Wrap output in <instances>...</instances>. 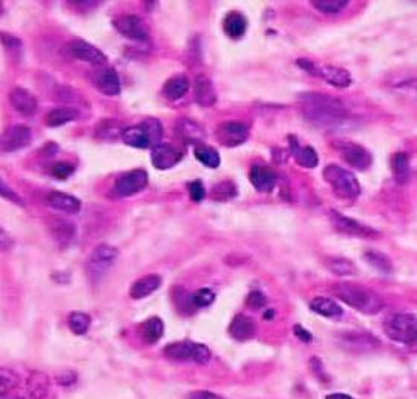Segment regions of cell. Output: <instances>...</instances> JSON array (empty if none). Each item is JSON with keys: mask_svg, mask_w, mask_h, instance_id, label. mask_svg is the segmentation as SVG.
<instances>
[{"mask_svg": "<svg viewBox=\"0 0 417 399\" xmlns=\"http://www.w3.org/2000/svg\"><path fill=\"white\" fill-rule=\"evenodd\" d=\"M51 237L55 240L60 246H69L76 237V227L71 220L54 218L48 222Z\"/></svg>", "mask_w": 417, "mask_h": 399, "instance_id": "obj_22", "label": "cell"}, {"mask_svg": "<svg viewBox=\"0 0 417 399\" xmlns=\"http://www.w3.org/2000/svg\"><path fill=\"white\" fill-rule=\"evenodd\" d=\"M27 392L31 399H47L51 392L49 378L44 372H31L27 380Z\"/></svg>", "mask_w": 417, "mask_h": 399, "instance_id": "obj_28", "label": "cell"}, {"mask_svg": "<svg viewBox=\"0 0 417 399\" xmlns=\"http://www.w3.org/2000/svg\"><path fill=\"white\" fill-rule=\"evenodd\" d=\"M294 334L301 339V342H304V343H310L312 342V334L309 333L307 329H304L301 325H295L294 326Z\"/></svg>", "mask_w": 417, "mask_h": 399, "instance_id": "obj_51", "label": "cell"}, {"mask_svg": "<svg viewBox=\"0 0 417 399\" xmlns=\"http://www.w3.org/2000/svg\"><path fill=\"white\" fill-rule=\"evenodd\" d=\"M323 179L331 186L340 198L344 200H355L361 194V183L356 179L353 173L349 170L329 164L323 168Z\"/></svg>", "mask_w": 417, "mask_h": 399, "instance_id": "obj_4", "label": "cell"}, {"mask_svg": "<svg viewBox=\"0 0 417 399\" xmlns=\"http://www.w3.org/2000/svg\"><path fill=\"white\" fill-rule=\"evenodd\" d=\"M91 82L105 96H118L121 92V81L114 67L103 66L91 73Z\"/></svg>", "mask_w": 417, "mask_h": 399, "instance_id": "obj_14", "label": "cell"}, {"mask_svg": "<svg viewBox=\"0 0 417 399\" xmlns=\"http://www.w3.org/2000/svg\"><path fill=\"white\" fill-rule=\"evenodd\" d=\"M237 195V188L231 181H224L214 186L212 190V197L215 200H231Z\"/></svg>", "mask_w": 417, "mask_h": 399, "instance_id": "obj_42", "label": "cell"}, {"mask_svg": "<svg viewBox=\"0 0 417 399\" xmlns=\"http://www.w3.org/2000/svg\"><path fill=\"white\" fill-rule=\"evenodd\" d=\"M47 203L53 209L66 211V214H78L81 210L79 198L62 191H51L47 197Z\"/></svg>", "mask_w": 417, "mask_h": 399, "instance_id": "obj_25", "label": "cell"}, {"mask_svg": "<svg viewBox=\"0 0 417 399\" xmlns=\"http://www.w3.org/2000/svg\"><path fill=\"white\" fill-rule=\"evenodd\" d=\"M298 101H300L303 116L318 127L334 129V127L344 124L349 118L342 100L333 96L310 91L298 96Z\"/></svg>", "mask_w": 417, "mask_h": 399, "instance_id": "obj_1", "label": "cell"}, {"mask_svg": "<svg viewBox=\"0 0 417 399\" xmlns=\"http://www.w3.org/2000/svg\"><path fill=\"white\" fill-rule=\"evenodd\" d=\"M2 399H6V398H2ZM8 399H21V398H8Z\"/></svg>", "mask_w": 417, "mask_h": 399, "instance_id": "obj_56", "label": "cell"}, {"mask_svg": "<svg viewBox=\"0 0 417 399\" xmlns=\"http://www.w3.org/2000/svg\"><path fill=\"white\" fill-rule=\"evenodd\" d=\"M73 172H75V166L71 164L69 161H60V163H55L53 167H51V175L60 181L69 179Z\"/></svg>", "mask_w": 417, "mask_h": 399, "instance_id": "obj_44", "label": "cell"}, {"mask_svg": "<svg viewBox=\"0 0 417 399\" xmlns=\"http://www.w3.org/2000/svg\"><path fill=\"white\" fill-rule=\"evenodd\" d=\"M340 154L346 163L357 170H367L371 166V154L361 145L356 143H344L340 146Z\"/></svg>", "mask_w": 417, "mask_h": 399, "instance_id": "obj_18", "label": "cell"}, {"mask_svg": "<svg viewBox=\"0 0 417 399\" xmlns=\"http://www.w3.org/2000/svg\"><path fill=\"white\" fill-rule=\"evenodd\" d=\"M163 96L168 100H179L182 99L186 92L190 91V79L188 76L184 73H179L172 76V78L167 79L163 85Z\"/></svg>", "mask_w": 417, "mask_h": 399, "instance_id": "obj_26", "label": "cell"}, {"mask_svg": "<svg viewBox=\"0 0 417 399\" xmlns=\"http://www.w3.org/2000/svg\"><path fill=\"white\" fill-rule=\"evenodd\" d=\"M325 266L331 273H334L337 276H355L357 273L353 262L346 258H340V257L327 258Z\"/></svg>", "mask_w": 417, "mask_h": 399, "instance_id": "obj_33", "label": "cell"}, {"mask_svg": "<svg viewBox=\"0 0 417 399\" xmlns=\"http://www.w3.org/2000/svg\"><path fill=\"white\" fill-rule=\"evenodd\" d=\"M249 181L258 192H271L277 185V173L267 166H255L249 173Z\"/></svg>", "mask_w": 417, "mask_h": 399, "instance_id": "obj_20", "label": "cell"}, {"mask_svg": "<svg viewBox=\"0 0 417 399\" xmlns=\"http://www.w3.org/2000/svg\"><path fill=\"white\" fill-rule=\"evenodd\" d=\"M175 130L179 139L186 143V145H192L194 148L197 145H201L207 138L206 130H204L199 123H195L192 120H186V118H182V120H179L176 123Z\"/></svg>", "mask_w": 417, "mask_h": 399, "instance_id": "obj_17", "label": "cell"}, {"mask_svg": "<svg viewBox=\"0 0 417 399\" xmlns=\"http://www.w3.org/2000/svg\"><path fill=\"white\" fill-rule=\"evenodd\" d=\"M148 186V173L142 168L131 170L118 177L114 185V194L119 198H127L142 192Z\"/></svg>", "mask_w": 417, "mask_h": 399, "instance_id": "obj_12", "label": "cell"}, {"mask_svg": "<svg viewBox=\"0 0 417 399\" xmlns=\"http://www.w3.org/2000/svg\"><path fill=\"white\" fill-rule=\"evenodd\" d=\"M114 27L116 31L121 33L123 36L136 42H147L149 39V27L140 16L133 14H123L115 16Z\"/></svg>", "mask_w": 417, "mask_h": 399, "instance_id": "obj_9", "label": "cell"}, {"mask_svg": "<svg viewBox=\"0 0 417 399\" xmlns=\"http://www.w3.org/2000/svg\"><path fill=\"white\" fill-rule=\"evenodd\" d=\"M2 44H3L5 48L18 49V48H21L23 42H21L18 38H15V36H12V35H8L6 31H2Z\"/></svg>", "mask_w": 417, "mask_h": 399, "instance_id": "obj_49", "label": "cell"}, {"mask_svg": "<svg viewBox=\"0 0 417 399\" xmlns=\"http://www.w3.org/2000/svg\"><path fill=\"white\" fill-rule=\"evenodd\" d=\"M125 129H127V127H123V124L118 123V121H112V120L101 121L97 125V133L96 134L99 136L100 139H105V140L118 139V138H121Z\"/></svg>", "mask_w": 417, "mask_h": 399, "instance_id": "obj_36", "label": "cell"}, {"mask_svg": "<svg viewBox=\"0 0 417 399\" xmlns=\"http://www.w3.org/2000/svg\"><path fill=\"white\" fill-rule=\"evenodd\" d=\"M63 53L67 57L76 58V60H81L85 63H90L92 66H105L108 63V57L101 53L99 48L94 45H91L90 42H85L81 39H76L66 44L63 48Z\"/></svg>", "mask_w": 417, "mask_h": 399, "instance_id": "obj_11", "label": "cell"}, {"mask_svg": "<svg viewBox=\"0 0 417 399\" xmlns=\"http://www.w3.org/2000/svg\"><path fill=\"white\" fill-rule=\"evenodd\" d=\"M331 224H333L334 230L342 233L344 235L359 237V239H379V231L372 230V228L364 225L359 220H355L349 216H344L337 211H331L329 214Z\"/></svg>", "mask_w": 417, "mask_h": 399, "instance_id": "obj_10", "label": "cell"}, {"mask_svg": "<svg viewBox=\"0 0 417 399\" xmlns=\"http://www.w3.org/2000/svg\"><path fill=\"white\" fill-rule=\"evenodd\" d=\"M327 399H353V398L346 394H333V395H328Z\"/></svg>", "mask_w": 417, "mask_h": 399, "instance_id": "obj_55", "label": "cell"}, {"mask_svg": "<svg viewBox=\"0 0 417 399\" xmlns=\"http://www.w3.org/2000/svg\"><path fill=\"white\" fill-rule=\"evenodd\" d=\"M188 399H225L223 396H219L216 394L207 392V390H197V392H192L188 395Z\"/></svg>", "mask_w": 417, "mask_h": 399, "instance_id": "obj_50", "label": "cell"}, {"mask_svg": "<svg viewBox=\"0 0 417 399\" xmlns=\"http://www.w3.org/2000/svg\"><path fill=\"white\" fill-rule=\"evenodd\" d=\"M310 309L318 313V315L323 316V318H329L334 319L343 315V309L340 307V305L331 298H327V296H316V298H313L310 301Z\"/></svg>", "mask_w": 417, "mask_h": 399, "instance_id": "obj_30", "label": "cell"}, {"mask_svg": "<svg viewBox=\"0 0 417 399\" xmlns=\"http://www.w3.org/2000/svg\"><path fill=\"white\" fill-rule=\"evenodd\" d=\"M215 298H216L215 292L209 289V287H203V289H199L192 294V303L195 305V309L207 307V305L215 301Z\"/></svg>", "mask_w": 417, "mask_h": 399, "instance_id": "obj_43", "label": "cell"}, {"mask_svg": "<svg viewBox=\"0 0 417 399\" xmlns=\"http://www.w3.org/2000/svg\"><path fill=\"white\" fill-rule=\"evenodd\" d=\"M91 325V318L87 313L82 311H73L69 316V328L72 329V333L76 335H84L88 333Z\"/></svg>", "mask_w": 417, "mask_h": 399, "instance_id": "obj_38", "label": "cell"}, {"mask_svg": "<svg viewBox=\"0 0 417 399\" xmlns=\"http://www.w3.org/2000/svg\"><path fill=\"white\" fill-rule=\"evenodd\" d=\"M228 333L237 342H248L257 333V325L249 316L236 315L228 326Z\"/></svg>", "mask_w": 417, "mask_h": 399, "instance_id": "obj_23", "label": "cell"}, {"mask_svg": "<svg viewBox=\"0 0 417 399\" xmlns=\"http://www.w3.org/2000/svg\"><path fill=\"white\" fill-rule=\"evenodd\" d=\"M140 333H142V338L148 344H154V343L160 342L161 337H163V334H164V324H163V320H161L157 316L149 318L140 326Z\"/></svg>", "mask_w": 417, "mask_h": 399, "instance_id": "obj_31", "label": "cell"}, {"mask_svg": "<svg viewBox=\"0 0 417 399\" xmlns=\"http://www.w3.org/2000/svg\"><path fill=\"white\" fill-rule=\"evenodd\" d=\"M394 90L401 92V94L405 96H413L417 97V78H412V79H405L394 85Z\"/></svg>", "mask_w": 417, "mask_h": 399, "instance_id": "obj_45", "label": "cell"}, {"mask_svg": "<svg viewBox=\"0 0 417 399\" xmlns=\"http://www.w3.org/2000/svg\"><path fill=\"white\" fill-rule=\"evenodd\" d=\"M292 154L296 159V163L304 168H314L319 164V157L316 154V151H314L312 146H304V148L300 146L296 151H294Z\"/></svg>", "mask_w": 417, "mask_h": 399, "instance_id": "obj_37", "label": "cell"}, {"mask_svg": "<svg viewBox=\"0 0 417 399\" xmlns=\"http://www.w3.org/2000/svg\"><path fill=\"white\" fill-rule=\"evenodd\" d=\"M173 294V301L176 304V307L179 311L182 313H191L192 307H195L194 303H192V295L186 292L184 287L181 286H176L175 289L172 291Z\"/></svg>", "mask_w": 417, "mask_h": 399, "instance_id": "obj_40", "label": "cell"}, {"mask_svg": "<svg viewBox=\"0 0 417 399\" xmlns=\"http://www.w3.org/2000/svg\"><path fill=\"white\" fill-rule=\"evenodd\" d=\"M163 279L158 274H148L136 280V282L130 287V296L133 300H142L147 298L151 294L160 289Z\"/></svg>", "mask_w": 417, "mask_h": 399, "instance_id": "obj_24", "label": "cell"}, {"mask_svg": "<svg viewBox=\"0 0 417 399\" xmlns=\"http://www.w3.org/2000/svg\"><path fill=\"white\" fill-rule=\"evenodd\" d=\"M0 244H2V249L6 250L10 246H12V240H10L5 230H0Z\"/></svg>", "mask_w": 417, "mask_h": 399, "instance_id": "obj_54", "label": "cell"}, {"mask_svg": "<svg viewBox=\"0 0 417 399\" xmlns=\"http://www.w3.org/2000/svg\"><path fill=\"white\" fill-rule=\"evenodd\" d=\"M312 5L325 14H337L349 6L347 0H313Z\"/></svg>", "mask_w": 417, "mask_h": 399, "instance_id": "obj_41", "label": "cell"}, {"mask_svg": "<svg viewBox=\"0 0 417 399\" xmlns=\"http://www.w3.org/2000/svg\"><path fill=\"white\" fill-rule=\"evenodd\" d=\"M31 143V131L27 125L16 124L6 129L0 138V148L3 152H15L27 148Z\"/></svg>", "mask_w": 417, "mask_h": 399, "instance_id": "obj_15", "label": "cell"}, {"mask_svg": "<svg viewBox=\"0 0 417 399\" xmlns=\"http://www.w3.org/2000/svg\"><path fill=\"white\" fill-rule=\"evenodd\" d=\"M249 136L248 125L240 121H227L219 124L216 129V138L218 142L223 146L227 148H236L246 142Z\"/></svg>", "mask_w": 417, "mask_h": 399, "instance_id": "obj_13", "label": "cell"}, {"mask_svg": "<svg viewBox=\"0 0 417 399\" xmlns=\"http://www.w3.org/2000/svg\"><path fill=\"white\" fill-rule=\"evenodd\" d=\"M118 258V249L110 244H100L90 255L87 271L92 282H97L99 279L106 274V271L112 267Z\"/></svg>", "mask_w": 417, "mask_h": 399, "instance_id": "obj_8", "label": "cell"}, {"mask_svg": "<svg viewBox=\"0 0 417 399\" xmlns=\"http://www.w3.org/2000/svg\"><path fill=\"white\" fill-rule=\"evenodd\" d=\"M333 291L338 300H342L352 309L364 313V315H377L383 310V301L380 296L361 285L355 283H338L333 287Z\"/></svg>", "mask_w": 417, "mask_h": 399, "instance_id": "obj_2", "label": "cell"}, {"mask_svg": "<svg viewBox=\"0 0 417 399\" xmlns=\"http://www.w3.org/2000/svg\"><path fill=\"white\" fill-rule=\"evenodd\" d=\"M164 355L173 361H191L195 363H207L210 361V350L206 346L188 339L166 346Z\"/></svg>", "mask_w": 417, "mask_h": 399, "instance_id": "obj_7", "label": "cell"}, {"mask_svg": "<svg viewBox=\"0 0 417 399\" xmlns=\"http://www.w3.org/2000/svg\"><path fill=\"white\" fill-rule=\"evenodd\" d=\"M184 154L172 143H158L157 146L152 148L151 159L152 166L158 170H168L175 167L177 163H181Z\"/></svg>", "mask_w": 417, "mask_h": 399, "instance_id": "obj_16", "label": "cell"}, {"mask_svg": "<svg viewBox=\"0 0 417 399\" xmlns=\"http://www.w3.org/2000/svg\"><path fill=\"white\" fill-rule=\"evenodd\" d=\"M0 192H2V197L6 198L8 201H12V203H15V205H18V206H25V203L23 201V198L20 197V195L16 194V192H14L10 188V186L6 185L5 181H2V185H0Z\"/></svg>", "mask_w": 417, "mask_h": 399, "instance_id": "obj_48", "label": "cell"}, {"mask_svg": "<svg viewBox=\"0 0 417 399\" xmlns=\"http://www.w3.org/2000/svg\"><path fill=\"white\" fill-rule=\"evenodd\" d=\"M11 106L24 116H31L38 112L39 101L29 90L14 88L10 91Z\"/></svg>", "mask_w": 417, "mask_h": 399, "instance_id": "obj_19", "label": "cell"}, {"mask_svg": "<svg viewBox=\"0 0 417 399\" xmlns=\"http://www.w3.org/2000/svg\"><path fill=\"white\" fill-rule=\"evenodd\" d=\"M188 192H190L191 200L195 203L203 201L204 198H206V190H204L203 182L199 179L188 183Z\"/></svg>", "mask_w": 417, "mask_h": 399, "instance_id": "obj_46", "label": "cell"}, {"mask_svg": "<svg viewBox=\"0 0 417 399\" xmlns=\"http://www.w3.org/2000/svg\"><path fill=\"white\" fill-rule=\"evenodd\" d=\"M78 116H79L78 109L73 106H63V107H57V109L51 110L45 118V123L48 127H53V129H55V127H62V125H66V124L75 121Z\"/></svg>", "mask_w": 417, "mask_h": 399, "instance_id": "obj_29", "label": "cell"}, {"mask_svg": "<svg viewBox=\"0 0 417 399\" xmlns=\"http://www.w3.org/2000/svg\"><path fill=\"white\" fill-rule=\"evenodd\" d=\"M18 385L20 377L16 376L12 370H8L5 367L0 370V396L6 398V395L18 387Z\"/></svg>", "mask_w": 417, "mask_h": 399, "instance_id": "obj_39", "label": "cell"}, {"mask_svg": "<svg viewBox=\"0 0 417 399\" xmlns=\"http://www.w3.org/2000/svg\"><path fill=\"white\" fill-rule=\"evenodd\" d=\"M223 27L225 35L229 39H240L244 36L246 30H248V20H246V16L237 11H231L225 15Z\"/></svg>", "mask_w": 417, "mask_h": 399, "instance_id": "obj_27", "label": "cell"}, {"mask_svg": "<svg viewBox=\"0 0 417 399\" xmlns=\"http://www.w3.org/2000/svg\"><path fill=\"white\" fill-rule=\"evenodd\" d=\"M123 142L127 146L148 149L154 148L163 139V124L157 118H148L139 124L127 127L121 136Z\"/></svg>", "mask_w": 417, "mask_h": 399, "instance_id": "obj_3", "label": "cell"}, {"mask_svg": "<svg viewBox=\"0 0 417 399\" xmlns=\"http://www.w3.org/2000/svg\"><path fill=\"white\" fill-rule=\"evenodd\" d=\"M194 99L203 107H210L216 103V91L214 83L206 75H199L194 81Z\"/></svg>", "mask_w": 417, "mask_h": 399, "instance_id": "obj_21", "label": "cell"}, {"mask_svg": "<svg viewBox=\"0 0 417 399\" xmlns=\"http://www.w3.org/2000/svg\"><path fill=\"white\" fill-rule=\"evenodd\" d=\"M57 380H58L60 385L71 386L72 383H75V381H76V374H75V372H72V371H67V372H64V374H60L57 377Z\"/></svg>", "mask_w": 417, "mask_h": 399, "instance_id": "obj_52", "label": "cell"}, {"mask_svg": "<svg viewBox=\"0 0 417 399\" xmlns=\"http://www.w3.org/2000/svg\"><path fill=\"white\" fill-rule=\"evenodd\" d=\"M246 303H248V305H249L251 309L260 310V309L264 307V305L267 304V298H266V295H264L262 292L253 291V292H251L248 295V298H246Z\"/></svg>", "mask_w": 417, "mask_h": 399, "instance_id": "obj_47", "label": "cell"}, {"mask_svg": "<svg viewBox=\"0 0 417 399\" xmlns=\"http://www.w3.org/2000/svg\"><path fill=\"white\" fill-rule=\"evenodd\" d=\"M392 172L399 183L408 181V177H410V159H408L407 154L398 152L392 157Z\"/></svg>", "mask_w": 417, "mask_h": 399, "instance_id": "obj_34", "label": "cell"}, {"mask_svg": "<svg viewBox=\"0 0 417 399\" xmlns=\"http://www.w3.org/2000/svg\"><path fill=\"white\" fill-rule=\"evenodd\" d=\"M310 365H312V368H313V371L316 372V376L322 380H327V374H323V367H322V362L319 361V359H316V358H313L312 361H310Z\"/></svg>", "mask_w": 417, "mask_h": 399, "instance_id": "obj_53", "label": "cell"}, {"mask_svg": "<svg viewBox=\"0 0 417 399\" xmlns=\"http://www.w3.org/2000/svg\"><path fill=\"white\" fill-rule=\"evenodd\" d=\"M365 261H367L371 267L380 271V273L389 274V273H392V270H394L392 262H390V259L386 257V255L381 252L368 250L367 253H365Z\"/></svg>", "mask_w": 417, "mask_h": 399, "instance_id": "obj_35", "label": "cell"}, {"mask_svg": "<svg viewBox=\"0 0 417 399\" xmlns=\"http://www.w3.org/2000/svg\"><path fill=\"white\" fill-rule=\"evenodd\" d=\"M385 334L401 344L417 342V318L408 313H396L385 320Z\"/></svg>", "mask_w": 417, "mask_h": 399, "instance_id": "obj_5", "label": "cell"}, {"mask_svg": "<svg viewBox=\"0 0 417 399\" xmlns=\"http://www.w3.org/2000/svg\"><path fill=\"white\" fill-rule=\"evenodd\" d=\"M194 155L203 166H206L209 168H218L220 166L219 152L215 148L206 145V143H201V145L195 146Z\"/></svg>", "mask_w": 417, "mask_h": 399, "instance_id": "obj_32", "label": "cell"}, {"mask_svg": "<svg viewBox=\"0 0 417 399\" xmlns=\"http://www.w3.org/2000/svg\"><path fill=\"white\" fill-rule=\"evenodd\" d=\"M296 66L300 67V69L310 73L312 76L322 78L329 85H333V87L347 88V87H351V83H352V75L344 69H340V67L320 66L310 60H305V58H300V60H296Z\"/></svg>", "mask_w": 417, "mask_h": 399, "instance_id": "obj_6", "label": "cell"}]
</instances>
